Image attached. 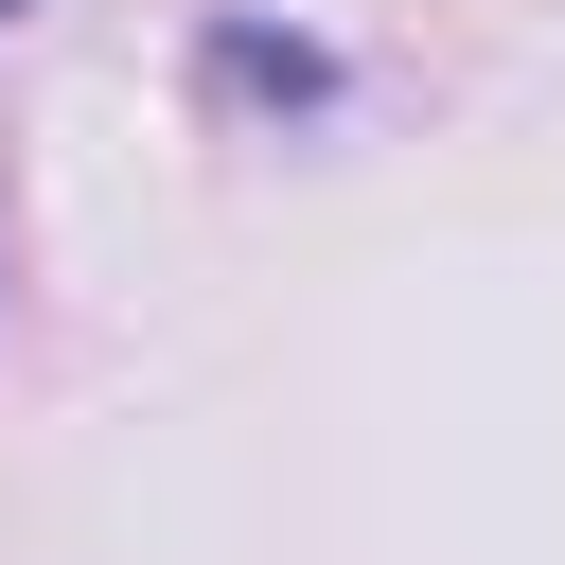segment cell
Here are the masks:
<instances>
[{
    "instance_id": "1",
    "label": "cell",
    "mask_w": 565,
    "mask_h": 565,
    "mask_svg": "<svg viewBox=\"0 0 565 565\" xmlns=\"http://www.w3.org/2000/svg\"><path fill=\"white\" fill-rule=\"evenodd\" d=\"M0 18H35V0H0Z\"/></svg>"
}]
</instances>
